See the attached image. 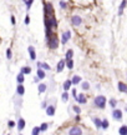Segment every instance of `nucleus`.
Returning <instances> with one entry per match:
<instances>
[{"instance_id":"nucleus-30","label":"nucleus","mask_w":127,"mask_h":135,"mask_svg":"<svg viewBox=\"0 0 127 135\" xmlns=\"http://www.w3.org/2000/svg\"><path fill=\"white\" fill-rule=\"evenodd\" d=\"M47 128H49V124L44 123V124L40 126V130H41V131H46V130H47Z\"/></svg>"},{"instance_id":"nucleus-33","label":"nucleus","mask_w":127,"mask_h":135,"mask_svg":"<svg viewBox=\"0 0 127 135\" xmlns=\"http://www.w3.org/2000/svg\"><path fill=\"white\" fill-rule=\"evenodd\" d=\"M72 109H74V111L76 112V114H80V112H81V109H80V106H77V105H75Z\"/></svg>"},{"instance_id":"nucleus-39","label":"nucleus","mask_w":127,"mask_h":135,"mask_svg":"<svg viewBox=\"0 0 127 135\" xmlns=\"http://www.w3.org/2000/svg\"><path fill=\"white\" fill-rule=\"evenodd\" d=\"M72 95H74V98H76V89H72Z\"/></svg>"},{"instance_id":"nucleus-4","label":"nucleus","mask_w":127,"mask_h":135,"mask_svg":"<svg viewBox=\"0 0 127 135\" xmlns=\"http://www.w3.org/2000/svg\"><path fill=\"white\" fill-rule=\"evenodd\" d=\"M70 38H71V31L70 30H66V31L62 33V36H61V43L62 44H66L67 41L70 40Z\"/></svg>"},{"instance_id":"nucleus-38","label":"nucleus","mask_w":127,"mask_h":135,"mask_svg":"<svg viewBox=\"0 0 127 135\" xmlns=\"http://www.w3.org/2000/svg\"><path fill=\"white\" fill-rule=\"evenodd\" d=\"M15 22H16V20H15V16H14V15H11V24L15 25Z\"/></svg>"},{"instance_id":"nucleus-32","label":"nucleus","mask_w":127,"mask_h":135,"mask_svg":"<svg viewBox=\"0 0 127 135\" xmlns=\"http://www.w3.org/2000/svg\"><path fill=\"white\" fill-rule=\"evenodd\" d=\"M110 105H111L112 108H116V105H117V101H116L115 99H111V100H110Z\"/></svg>"},{"instance_id":"nucleus-15","label":"nucleus","mask_w":127,"mask_h":135,"mask_svg":"<svg viewBox=\"0 0 127 135\" xmlns=\"http://www.w3.org/2000/svg\"><path fill=\"white\" fill-rule=\"evenodd\" d=\"M71 85H72V81H71V80H66V81L64 82V85H62L64 91H69V89L71 88Z\"/></svg>"},{"instance_id":"nucleus-35","label":"nucleus","mask_w":127,"mask_h":135,"mask_svg":"<svg viewBox=\"0 0 127 135\" xmlns=\"http://www.w3.org/2000/svg\"><path fill=\"white\" fill-rule=\"evenodd\" d=\"M60 6H61L62 9H66V3L64 1V0H61V1H60Z\"/></svg>"},{"instance_id":"nucleus-18","label":"nucleus","mask_w":127,"mask_h":135,"mask_svg":"<svg viewBox=\"0 0 127 135\" xmlns=\"http://www.w3.org/2000/svg\"><path fill=\"white\" fill-rule=\"evenodd\" d=\"M92 121L96 125L97 129H101V119H99V118H92Z\"/></svg>"},{"instance_id":"nucleus-24","label":"nucleus","mask_w":127,"mask_h":135,"mask_svg":"<svg viewBox=\"0 0 127 135\" xmlns=\"http://www.w3.org/2000/svg\"><path fill=\"white\" fill-rule=\"evenodd\" d=\"M65 65L69 68V70H71L72 68H74V61H72V59H67L66 63H65Z\"/></svg>"},{"instance_id":"nucleus-9","label":"nucleus","mask_w":127,"mask_h":135,"mask_svg":"<svg viewBox=\"0 0 127 135\" xmlns=\"http://www.w3.org/2000/svg\"><path fill=\"white\" fill-rule=\"evenodd\" d=\"M27 51H29L30 59H31V60H35V59H36V52H35V48H34V46H29V48H27Z\"/></svg>"},{"instance_id":"nucleus-40","label":"nucleus","mask_w":127,"mask_h":135,"mask_svg":"<svg viewBox=\"0 0 127 135\" xmlns=\"http://www.w3.org/2000/svg\"><path fill=\"white\" fill-rule=\"evenodd\" d=\"M41 106H42V108H46V101H42V104H41Z\"/></svg>"},{"instance_id":"nucleus-2","label":"nucleus","mask_w":127,"mask_h":135,"mask_svg":"<svg viewBox=\"0 0 127 135\" xmlns=\"http://www.w3.org/2000/svg\"><path fill=\"white\" fill-rule=\"evenodd\" d=\"M47 43H49V48L50 49H56L57 45H59V38L57 36H51V38H49Z\"/></svg>"},{"instance_id":"nucleus-23","label":"nucleus","mask_w":127,"mask_h":135,"mask_svg":"<svg viewBox=\"0 0 127 135\" xmlns=\"http://www.w3.org/2000/svg\"><path fill=\"white\" fill-rule=\"evenodd\" d=\"M118 133L121 134V135H127V125H122L121 128H120Z\"/></svg>"},{"instance_id":"nucleus-11","label":"nucleus","mask_w":127,"mask_h":135,"mask_svg":"<svg viewBox=\"0 0 127 135\" xmlns=\"http://www.w3.org/2000/svg\"><path fill=\"white\" fill-rule=\"evenodd\" d=\"M24 129H25V120L22 119V118H20L19 121H18V130L21 131V130H24Z\"/></svg>"},{"instance_id":"nucleus-20","label":"nucleus","mask_w":127,"mask_h":135,"mask_svg":"<svg viewBox=\"0 0 127 135\" xmlns=\"http://www.w3.org/2000/svg\"><path fill=\"white\" fill-rule=\"evenodd\" d=\"M46 84H40L39 85V88H37V90H39V94H42V93H45L46 91Z\"/></svg>"},{"instance_id":"nucleus-3","label":"nucleus","mask_w":127,"mask_h":135,"mask_svg":"<svg viewBox=\"0 0 127 135\" xmlns=\"http://www.w3.org/2000/svg\"><path fill=\"white\" fill-rule=\"evenodd\" d=\"M71 24L74 26H80L82 24V19L79 16V15H74V16L71 18Z\"/></svg>"},{"instance_id":"nucleus-28","label":"nucleus","mask_w":127,"mask_h":135,"mask_svg":"<svg viewBox=\"0 0 127 135\" xmlns=\"http://www.w3.org/2000/svg\"><path fill=\"white\" fill-rule=\"evenodd\" d=\"M81 86H82V89H84V90H88V89H90V84H88V81H84Z\"/></svg>"},{"instance_id":"nucleus-26","label":"nucleus","mask_w":127,"mask_h":135,"mask_svg":"<svg viewBox=\"0 0 127 135\" xmlns=\"http://www.w3.org/2000/svg\"><path fill=\"white\" fill-rule=\"evenodd\" d=\"M72 55H74V51L70 49V50H67L66 51V60L67 59H72Z\"/></svg>"},{"instance_id":"nucleus-34","label":"nucleus","mask_w":127,"mask_h":135,"mask_svg":"<svg viewBox=\"0 0 127 135\" xmlns=\"http://www.w3.org/2000/svg\"><path fill=\"white\" fill-rule=\"evenodd\" d=\"M33 1H34V0H29V1H25V3H26V9H27V10L30 9V8H31V4H33Z\"/></svg>"},{"instance_id":"nucleus-14","label":"nucleus","mask_w":127,"mask_h":135,"mask_svg":"<svg viewBox=\"0 0 127 135\" xmlns=\"http://www.w3.org/2000/svg\"><path fill=\"white\" fill-rule=\"evenodd\" d=\"M126 5H127V0H122L121 4H120V8H118V15H122L123 9L126 8Z\"/></svg>"},{"instance_id":"nucleus-13","label":"nucleus","mask_w":127,"mask_h":135,"mask_svg":"<svg viewBox=\"0 0 127 135\" xmlns=\"http://www.w3.org/2000/svg\"><path fill=\"white\" fill-rule=\"evenodd\" d=\"M117 86H118V90H120V91H121V93H127V85L125 84V82L120 81Z\"/></svg>"},{"instance_id":"nucleus-19","label":"nucleus","mask_w":127,"mask_h":135,"mask_svg":"<svg viewBox=\"0 0 127 135\" xmlns=\"http://www.w3.org/2000/svg\"><path fill=\"white\" fill-rule=\"evenodd\" d=\"M108 121H107V120L106 119H103V120H101V129H103V130H106L107 129V128H108Z\"/></svg>"},{"instance_id":"nucleus-29","label":"nucleus","mask_w":127,"mask_h":135,"mask_svg":"<svg viewBox=\"0 0 127 135\" xmlns=\"http://www.w3.org/2000/svg\"><path fill=\"white\" fill-rule=\"evenodd\" d=\"M61 99H62V101H67V100H69V94H67V91H64Z\"/></svg>"},{"instance_id":"nucleus-10","label":"nucleus","mask_w":127,"mask_h":135,"mask_svg":"<svg viewBox=\"0 0 127 135\" xmlns=\"http://www.w3.org/2000/svg\"><path fill=\"white\" fill-rule=\"evenodd\" d=\"M64 68H65V60H60V61L57 63V66H56V71L61 73L64 70Z\"/></svg>"},{"instance_id":"nucleus-1","label":"nucleus","mask_w":127,"mask_h":135,"mask_svg":"<svg viewBox=\"0 0 127 135\" xmlns=\"http://www.w3.org/2000/svg\"><path fill=\"white\" fill-rule=\"evenodd\" d=\"M94 104H95V106H97L99 109H105V106H106V98L103 95L96 96L95 100H94Z\"/></svg>"},{"instance_id":"nucleus-12","label":"nucleus","mask_w":127,"mask_h":135,"mask_svg":"<svg viewBox=\"0 0 127 135\" xmlns=\"http://www.w3.org/2000/svg\"><path fill=\"white\" fill-rule=\"evenodd\" d=\"M36 74H37V78H39V80L45 79V70H44V69H41V68H37Z\"/></svg>"},{"instance_id":"nucleus-17","label":"nucleus","mask_w":127,"mask_h":135,"mask_svg":"<svg viewBox=\"0 0 127 135\" xmlns=\"http://www.w3.org/2000/svg\"><path fill=\"white\" fill-rule=\"evenodd\" d=\"M37 68H41V69H44V70H50V69H51L49 64H46V63H41V61L37 63Z\"/></svg>"},{"instance_id":"nucleus-5","label":"nucleus","mask_w":127,"mask_h":135,"mask_svg":"<svg viewBox=\"0 0 127 135\" xmlns=\"http://www.w3.org/2000/svg\"><path fill=\"white\" fill-rule=\"evenodd\" d=\"M112 116H114V119H116V120H121L122 119V111L120 109H115L112 111Z\"/></svg>"},{"instance_id":"nucleus-37","label":"nucleus","mask_w":127,"mask_h":135,"mask_svg":"<svg viewBox=\"0 0 127 135\" xmlns=\"http://www.w3.org/2000/svg\"><path fill=\"white\" fill-rule=\"evenodd\" d=\"M7 126H9V128H14L15 126V123L14 121H9V123H7Z\"/></svg>"},{"instance_id":"nucleus-31","label":"nucleus","mask_w":127,"mask_h":135,"mask_svg":"<svg viewBox=\"0 0 127 135\" xmlns=\"http://www.w3.org/2000/svg\"><path fill=\"white\" fill-rule=\"evenodd\" d=\"M6 58L9 59V60L13 58V52H11V49H7V50H6Z\"/></svg>"},{"instance_id":"nucleus-25","label":"nucleus","mask_w":127,"mask_h":135,"mask_svg":"<svg viewBox=\"0 0 127 135\" xmlns=\"http://www.w3.org/2000/svg\"><path fill=\"white\" fill-rule=\"evenodd\" d=\"M21 73L22 74H30V73H31V68H30V66H24V68H22V69H21Z\"/></svg>"},{"instance_id":"nucleus-22","label":"nucleus","mask_w":127,"mask_h":135,"mask_svg":"<svg viewBox=\"0 0 127 135\" xmlns=\"http://www.w3.org/2000/svg\"><path fill=\"white\" fill-rule=\"evenodd\" d=\"M24 74H22V73H20L19 75H18V76H16V81H18V84H22V82H24Z\"/></svg>"},{"instance_id":"nucleus-21","label":"nucleus","mask_w":127,"mask_h":135,"mask_svg":"<svg viewBox=\"0 0 127 135\" xmlns=\"http://www.w3.org/2000/svg\"><path fill=\"white\" fill-rule=\"evenodd\" d=\"M71 81H72L74 85H76V84H79V82L81 81V76H79V75H75V76L71 79Z\"/></svg>"},{"instance_id":"nucleus-8","label":"nucleus","mask_w":127,"mask_h":135,"mask_svg":"<svg viewBox=\"0 0 127 135\" xmlns=\"http://www.w3.org/2000/svg\"><path fill=\"white\" fill-rule=\"evenodd\" d=\"M45 109H46V114L49 116H54L55 115V106L54 105H49V106H46Z\"/></svg>"},{"instance_id":"nucleus-7","label":"nucleus","mask_w":127,"mask_h":135,"mask_svg":"<svg viewBox=\"0 0 127 135\" xmlns=\"http://www.w3.org/2000/svg\"><path fill=\"white\" fill-rule=\"evenodd\" d=\"M75 100H76L79 104H86V96L84 94H79V96L76 95V98H75Z\"/></svg>"},{"instance_id":"nucleus-27","label":"nucleus","mask_w":127,"mask_h":135,"mask_svg":"<svg viewBox=\"0 0 127 135\" xmlns=\"http://www.w3.org/2000/svg\"><path fill=\"white\" fill-rule=\"evenodd\" d=\"M40 126H35L34 129H33V135H37V134H40Z\"/></svg>"},{"instance_id":"nucleus-6","label":"nucleus","mask_w":127,"mask_h":135,"mask_svg":"<svg viewBox=\"0 0 127 135\" xmlns=\"http://www.w3.org/2000/svg\"><path fill=\"white\" fill-rule=\"evenodd\" d=\"M69 134L70 135H80V134H82V130L80 129L79 126H74V128H71V129H70Z\"/></svg>"},{"instance_id":"nucleus-16","label":"nucleus","mask_w":127,"mask_h":135,"mask_svg":"<svg viewBox=\"0 0 127 135\" xmlns=\"http://www.w3.org/2000/svg\"><path fill=\"white\" fill-rule=\"evenodd\" d=\"M16 93H18V95H24V93H25V88L22 86V84H18V88H16Z\"/></svg>"},{"instance_id":"nucleus-36","label":"nucleus","mask_w":127,"mask_h":135,"mask_svg":"<svg viewBox=\"0 0 127 135\" xmlns=\"http://www.w3.org/2000/svg\"><path fill=\"white\" fill-rule=\"evenodd\" d=\"M29 22H30V16H29V15H26V16H25V24L29 25Z\"/></svg>"}]
</instances>
